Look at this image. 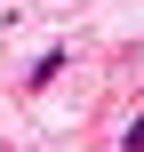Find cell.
Here are the masks:
<instances>
[{
  "mask_svg": "<svg viewBox=\"0 0 144 152\" xmlns=\"http://www.w3.org/2000/svg\"><path fill=\"white\" fill-rule=\"evenodd\" d=\"M120 152H144V120H128V128H120Z\"/></svg>",
  "mask_w": 144,
  "mask_h": 152,
  "instance_id": "obj_1",
  "label": "cell"
}]
</instances>
